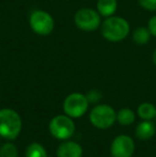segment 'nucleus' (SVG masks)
I'll list each match as a JSON object with an SVG mask.
<instances>
[{"mask_svg":"<svg viewBox=\"0 0 156 157\" xmlns=\"http://www.w3.org/2000/svg\"><path fill=\"white\" fill-rule=\"evenodd\" d=\"M74 24L79 30L92 32L100 29L102 26V16L92 8H81L74 14Z\"/></svg>","mask_w":156,"mask_h":157,"instance_id":"nucleus-3","label":"nucleus"},{"mask_svg":"<svg viewBox=\"0 0 156 157\" xmlns=\"http://www.w3.org/2000/svg\"><path fill=\"white\" fill-rule=\"evenodd\" d=\"M151 32L146 27H138L133 31V41L137 45H146L151 39Z\"/></svg>","mask_w":156,"mask_h":157,"instance_id":"nucleus-12","label":"nucleus"},{"mask_svg":"<svg viewBox=\"0 0 156 157\" xmlns=\"http://www.w3.org/2000/svg\"><path fill=\"white\" fill-rule=\"evenodd\" d=\"M148 28L150 30L151 34L156 37V15L150 18V21L148 23Z\"/></svg>","mask_w":156,"mask_h":157,"instance_id":"nucleus-19","label":"nucleus"},{"mask_svg":"<svg viewBox=\"0 0 156 157\" xmlns=\"http://www.w3.org/2000/svg\"><path fill=\"white\" fill-rule=\"evenodd\" d=\"M58 157H81L82 149L78 143L74 141H65L62 142L57 149Z\"/></svg>","mask_w":156,"mask_h":157,"instance_id":"nucleus-9","label":"nucleus"},{"mask_svg":"<svg viewBox=\"0 0 156 157\" xmlns=\"http://www.w3.org/2000/svg\"><path fill=\"white\" fill-rule=\"evenodd\" d=\"M0 157H18L17 147L13 143H4L0 147Z\"/></svg>","mask_w":156,"mask_h":157,"instance_id":"nucleus-16","label":"nucleus"},{"mask_svg":"<svg viewBox=\"0 0 156 157\" xmlns=\"http://www.w3.org/2000/svg\"><path fill=\"white\" fill-rule=\"evenodd\" d=\"M100 29L102 36L106 41L118 43L128 36L131 32V26L124 17L112 15L110 17H106L102 21Z\"/></svg>","mask_w":156,"mask_h":157,"instance_id":"nucleus-1","label":"nucleus"},{"mask_svg":"<svg viewBox=\"0 0 156 157\" xmlns=\"http://www.w3.org/2000/svg\"><path fill=\"white\" fill-rule=\"evenodd\" d=\"M89 101L87 96L81 93H72L65 97L63 101V110L71 118H80L87 111Z\"/></svg>","mask_w":156,"mask_h":157,"instance_id":"nucleus-7","label":"nucleus"},{"mask_svg":"<svg viewBox=\"0 0 156 157\" xmlns=\"http://www.w3.org/2000/svg\"><path fill=\"white\" fill-rule=\"evenodd\" d=\"M118 10V0H97L96 11L102 17H110L116 14Z\"/></svg>","mask_w":156,"mask_h":157,"instance_id":"nucleus-11","label":"nucleus"},{"mask_svg":"<svg viewBox=\"0 0 156 157\" xmlns=\"http://www.w3.org/2000/svg\"><path fill=\"white\" fill-rule=\"evenodd\" d=\"M137 113L142 120H153L156 117V107L152 103H142L138 106Z\"/></svg>","mask_w":156,"mask_h":157,"instance_id":"nucleus-13","label":"nucleus"},{"mask_svg":"<svg viewBox=\"0 0 156 157\" xmlns=\"http://www.w3.org/2000/svg\"><path fill=\"white\" fill-rule=\"evenodd\" d=\"M29 26L36 35L48 36L55 29V19L45 10H34L29 16Z\"/></svg>","mask_w":156,"mask_h":157,"instance_id":"nucleus-4","label":"nucleus"},{"mask_svg":"<svg viewBox=\"0 0 156 157\" xmlns=\"http://www.w3.org/2000/svg\"><path fill=\"white\" fill-rule=\"evenodd\" d=\"M110 152L112 157H131L135 152V142L129 136L121 135L113 139Z\"/></svg>","mask_w":156,"mask_h":157,"instance_id":"nucleus-8","label":"nucleus"},{"mask_svg":"<svg viewBox=\"0 0 156 157\" xmlns=\"http://www.w3.org/2000/svg\"><path fill=\"white\" fill-rule=\"evenodd\" d=\"M136 137L140 140H149L156 132V125L152 120H143L136 127Z\"/></svg>","mask_w":156,"mask_h":157,"instance_id":"nucleus-10","label":"nucleus"},{"mask_svg":"<svg viewBox=\"0 0 156 157\" xmlns=\"http://www.w3.org/2000/svg\"><path fill=\"white\" fill-rule=\"evenodd\" d=\"M139 6L142 9L150 12H155L156 11V0H137Z\"/></svg>","mask_w":156,"mask_h":157,"instance_id":"nucleus-17","label":"nucleus"},{"mask_svg":"<svg viewBox=\"0 0 156 157\" xmlns=\"http://www.w3.org/2000/svg\"><path fill=\"white\" fill-rule=\"evenodd\" d=\"M21 130V119L15 110L4 108L0 110V136L8 140L17 138Z\"/></svg>","mask_w":156,"mask_h":157,"instance_id":"nucleus-2","label":"nucleus"},{"mask_svg":"<svg viewBox=\"0 0 156 157\" xmlns=\"http://www.w3.org/2000/svg\"><path fill=\"white\" fill-rule=\"evenodd\" d=\"M116 121H117V113L115 109L106 104L94 107L90 113V122L100 129L111 127Z\"/></svg>","mask_w":156,"mask_h":157,"instance_id":"nucleus-5","label":"nucleus"},{"mask_svg":"<svg viewBox=\"0 0 156 157\" xmlns=\"http://www.w3.org/2000/svg\"><path fill=\"white\" fill-rule=\"evenodd\" d=\"M155 120H156V117H155Z\"/></svg>","mask_w":156,"mask_h":157,"instance_id":"nucleus-21","label":"nucleus"},{"mask_svg":"<svg viewBox=\"0 0 156 157\" xmlns=\"http://www.w3.org/2000/svg\"><path fill=\"white\" fill-rule=\"evenodd\" d=\"M152 60H153V63L156 65V48H155L154 52H153V55H152Z\"/></svg>","mask_w":156,"mask_h":157,"instance_id":"nucleus-20","label":"nucleus"},{"mask_svg":"<svg viewBox=\"0 0 156 157\" xmlns=\"http://www.w3.org/2000/svg\"><path fill=\"white\" fill-rule=\"evenodd\" d=\"M86 96H87L89 103H96V101H100V98L102 97V93H101L98 90H91Z\"/></svg>","mask_w":156,"mask_h":157,"instance_id":"nucleus-18","label":"nucleus"},{"mask_svg":"<svg viewBox=\"0 0 156 157\" xmlns=\"http://www.w3.org/2000/svg\"><path fill=\"white\" fill-rule=\"evenodd\" d=\"M49 132L55 138L65 140L73 136L75 132V124L71 117L69 116H56L49 123Z\"/></svg>","mask_w":156,"mask_h":157,"instance_id":"nucleus-6","label":"nucleus"},{"mask_svg":"<svg viewBox=\"0 0 156 157\" xmlns=\"http://www.w3.org/2000/svg\"><path fill=\"white\" fill-rule=\"evenodd\" d=\"M135 112L129 108H122L117 113V121L123 126H128L135 122Z\"/></svg>","mask_w":156,"mask_h":157,"instance_id":"nucleus-14","label":"nucleus"},{"mask_svg":"<svg viewBox=\"0 0 156 157\" xmlns=\"http://www.w3.org/2000/svg\"><path fill=\"white\" fill-rule=\"evenodd\" d=\"M26 157H48L45 147L40 143L33 142L28 145L26 150Z\"/></svg>","mask_w":156,"mask_h":157,"instance_id":"nucleus-15","label":"nucleus"}]
</instances>
